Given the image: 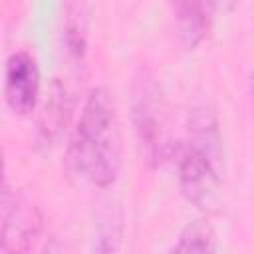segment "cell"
Returning a JSON list of instances; mask_svg holds the SVG:
<instances>
[{
  "instance_id": "obj_1",
  "label": "cell",
  "mask_w": 254,
  "mask_h": 254,
  "mask_svg": "<svg viewBox=\"0 0 254 254\" xmlns=\"http://www.w3.org/2000/svg\"><path fill=\"white\" fill-rule=\"evenodd\" d=\"M67 163L75 175L95 187H111L121 171V131L107 89L95 87L73 129Z\"/></svg>"
},
{
  "instance_id": "obj_2",
  "label": "cell",
  "mask_w": 254,
  "mask_h": 254,
  "mask_svg": "<svg viewBox=\"0 0 254 254\" xmlns=\"http://www.w3.org/2000/svg\"><path fill=\"white\" fill-rule=\"evenodd\" d=\"M133 125L145 159L159 165L169 149V125L165 113V101L161 97L159 85L149 71H141L133 85Z\"/></svg>"
},
{
  "instance_id": "obj_3",
  "label": "cell",
  "mask_w": 254,
  "mask_h": 254,
  "mask_svg": "<svg viewBox=\"0 0 254 254\" xmlns=\"http://www.w3.org/2000/svg\"><path fill=\"white\" fill-rule=\"evenodd\" d=\"M224 169L187 145L179 163L181 190L189 202L200 210H214L220 202V183Z\"/></svg>"
},
{
  "instance_id": "obj_4",
  "label": "cell",
  "mask_w": 254,
  "mask_h": 254,
  "mask_svg": "<svg viewBox=\"0 0 254 254\" xmlns=\"http://www.w3.org/2000/svg\"><path fill=\"white\" fill-rule=\"evenodd\" d=\"M40 93V71L36 60L18 52L8 58L6 64V79H4V97L8 107L18 115H28L34 111Z\"/></svg>"
},
{
  "instance_id": "obj_5",
  "label": "cell",
  "mask_w": 254,
  "mask_h": 254,
  "mask_svg": "<svg viewBox=\"0 0 254 254\" xmlns=\"http://www.w3.org/2000/svg\"><path fill=\"white\" fill-rule=\"evenodd\" d=\"M171 6L179 42L187 50L196 48L210 30L216 0H171Z\"/></svg>"
},
{
  "instance_id": "obj_6",
  "label": "cell",
  "mask_w": 254,
  "mask_h": 254,
  "mask_svg": "<svg viewBox=\"0 0 254 254\" xmlns=\"http://www.w3.org/2000/svg\"><path fill=\"white\" fill-rule=\"evenodd\" d=\"M69 113V95L65 85L60 79H54L48 89V97L42 105L40 117H38V129H36V145L44 151H50L62 137V131L65 129Z\"/></svg>"
},
{
  "instance_id": "obj_7",
  "label": "cell",
  "mask_w": 254,
  "mask_h": 254,
  "mask_svg": "<svg viewBox=\"0 0 254 254\" xmlns=\"http://www.w3.org/2000/svg\"><path fill=\"white\" fill-rule=\"evenodd\" d=\"M189 147L208 157L214 165L224 169V147L222 135L214 111L206 105H194L189 117Z\"/></svg>"
},
{
  "instance_id": "obj_8",
  "label": "cell",
  "mask_w": 254,
  "mask_h": 254,
  "mask_svg": "<svg viewBox=\"0 0 254 254\" xmlns=\"http://www.w3.org/2000/svg\"><path fill=\"white\" fill-rule=\"evenodd\" d=\"M40 232V216L30 204H14L0 224V250H30Z\"/></svg>"
},
{
  "instance_id": "obj_9",
  "label": "cell",
  "mask_w": 254,
  "mask_h": 254,
  "mask_svg": "<svg viewBox=\"0 0 254 254\" xmlns=\"http://www.w3.org/2000/svg\"><path fill=\"white\" fill-rule=\"evenodd\" d=\"M218 248L214 228L206 220H194L183 228L173 246L175 252H214Z\"/></svg>"
},
{
  "instance_id": "obj_10",
  "label": "cell",
  "mask_w": 254,
  "mask_h": 254,
  "mask_svg": "<svg viewBox=\"0 0 254 254\" xmlns=\"http://www.w3.org/2000/svg\"><path fill=\"white\" fill-rule=\"evenodd\" d=\"M65 46H67V50L75 58L83 56V50H85V16H83L81 2L67 6V16H65Z\"/></svg>"
},
{
  "instance_id": "obj_11",
  "label": "cell",
  "mask_w": 254,
  "mask_h": 254,
  "mask_svg": "<svg viewBox=\"0 0 254 254\" xmlns=\"http://www.w3.org/2000/svg\"><path fill=\"white\" fill-rule=\"evenodd\" d=\"M0 187H2V161H0Z\"/></svg>"
}]
</instances>
